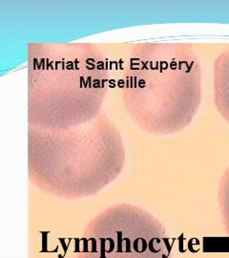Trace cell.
<instances>
[{"instance_id":"1","label":"cell","mask_w":229,"mask_h":258,"mask_svg":"<svg viewBox=\"0 0 229 258\" xmlns=\"http://www.w3.org/2000/svg\"><path fill=\"white\" fill-rule=\"evenodd\" d=\"M108 64L93 43H30L28 124L66 129L95 120L107 94Z\"/></svg>"},{"instance_id":"2","label":"cell","mask_w":229,"mask_h":258,"mask_svg":"<svg viewBox=\"0 0 229 258\" xmlns=\"http://www.w3.org/2000/svg\"><path fill=\"white\" fill-rule=\"evenodd\" d=\"M124 164L121 134L104 113L71 128H28L29 179L45 194L63 199L95 195L119 177Z\"/></svg>"},{"instance_id":"3","label":"cell","mask_w":229,"mask_h":258,"mask_svg":"<svg viewBox=\"0 0 229 258\" xmlns=\"http://www.w3.org/2000/svg\"><path fill=\"white\" fill-rule=\"evenodd\" d=\"M202 101V69L191 44L138 43L130 51L122 102L141 130L174 134L188 126Z\"/></svg>"},{"instance_id":"4","label":"cell","mask_w":229,"mask_h":258,"mask_svg":"<svg viewBox=\"0 0 229 258\" xmlns=\"http://www.w3.org/2000/svg\"><path fill=\"white\" fill-rule=\"evenodd\" d=\"M77 258H171L164 225L129 204L111 206L83 232Z\"/></svg>"},{"instance_id":"5","label":"cell","mask_w":229,"mask_h":258,"mask_svg":"<svg viewBox=\"0 0 229 258\" xmlns=\"http://www.w3.org/2000/svg\"><path fill=\"white\" fill-rule=\"evenodd\" d=\"M214 102L220 116L229 122V48L214 63Z\"/></svg>"},{"instance_id":"6","label":"cell","mask_w":229,"mask_h":258,"mask_svg":"<svg viewBox=\"0 0 229 258\" xmlns=\"http://www.w3.org/2000/svg\"><path fill=\"white\" fill-rule=\"evenodd\" d=\"M219 200L223 223L229 232V167L220 182Z\"/></svg>"}]
</instances>
